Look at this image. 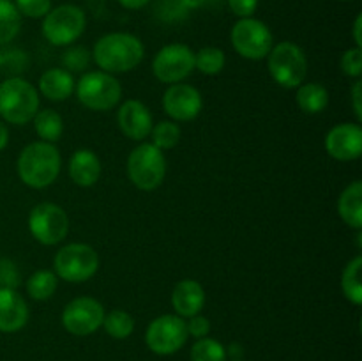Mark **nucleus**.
I'll use <instances>...</instances> for the list:
<instances>
[{
    "label": "nucleus",
    "mask_w": 362,
    "mask_h": 361,
    "mask_svg": "<svg viewBox=\"0 0 362 361\" xmlns=\"http://www.w3.org/2000/svg\"><path fill=\"white\" fill-rule=\"evenodd\" d=\"M94 60L105 73H127L144 60V42L129 32H112L98 39Z\"/></svg>",
    "instance_id": "obj_1"
},
{
    "label": "nucleus",
    "mask_w": 362,
    "mask_h": 361,
    "mask_svg": "<svg viewBox=\"0 0 362 361\" xmlns=\"http://www.w3.org/2000/svg\"><path fill=\"white\" fill-rule=\"evenodd\" d=\"M60 159L59 149L49 142H34L28 144L18 156V176L21 183L27 184L34 190L48 188L57 180L60 173Z\"/></svg>",
    "instance_id": "obj_2"
},
{
    "label": "nucleus",
    "mask_w": 362,
    "mask_h": 361,
    "mask_svg": "<svg viewBox=\"0 0 362 361\" xmlns=\"http://www.w3.org/2000/svg\"><path fill=\"white\" fill-rule=\"evenodd\" d=\"M39 110V92L30 81L20 76L7 78L0 84V117L6 122L23 126Z\"/></svg>",
    "instance_id": "obj_3"
},
{
    "label": "nucleus",
    "mask_w": 362,
    "mask_h": 361,
    "mask_svg": "<svg viewBox=\"0 0 362 361\" xmlns=\"http://www.w3.org/2000/svg\"><path fill=\"white\" fill-rule=\"evenodd\" d=\"M267 67L272 80L285 88H297L304 84L308 74L306 53L299 45L283 41L272 46L269 52Z\"/></svg>",
    "instance_id": "obj_4"
},
{
    "label": "nucleus",
    "mask_w": 362,
    "mask_h": 361,
    "mask_svg": "<svg viewBox=\"0 0 362 361\" xmlns=\"http://www.w3.org/2000/svg\"><path fill=\"white\" fill-rule=\"evenodd\" d=\"M76 98L85 108L94 112H106L119 105L122 98V85L113 74L105 71L85 73L74 85Z\"/></svg>",
    "instance_id": "obj_5"
},
{
    "label": "nucleus",
    "mask_w": 362,
    "mask_h": 361,
    "mask_svg": "<svg viewBox=\"0 0 362 361\" xmlns=\"http://www.w3.org/2000/svg\"><path fill=\"white\" fill-rule=\"evenodd\" d=\"M87 27V16L83 9L74 4H62L49 9L42 18V35L53 46H71L80 39Z\"/></svg>",
    "instance_id": "obj_6"
},
{
    "label": "nucleus",
    "mask_w": 362,
    "mask_h": 361,
    "mask_svg": "<svg viewBox=\"0 0 362 361\" xmlns=\"http://www.w3.org/2000/svg\"><path fill=\"white\" fill-rule=\"evenodd\" d=\"M127 176L141 191H152L165 180L166 158L152 144H140L127 158Z\"/></svg>",
    "instance_id": "obj_7"
},
{
    "label": "nucleus",
    "mask_w": 362,
    "mask_h": 361,
    "mask_svg": "<svg viewBox=\"0 0 362 361\" xmlns=\"http://www.w3.org/2000/svg\"><path fill=\"white\" fill-rule=\"evenodd\" d=\"M53 268L57 278L69 283H83L98 273V251L85 243L66 244L57 251Z\"/></svg>",
    "instance_id": "obj_8"
},
{
    "label": "nucleus",
    "mask_w": 362,
    "mask_h": 361,
    "mask_svg": "<svg viewBox=\"0 0 362 361\" xmlns=\"http://www.w3.org/2000/svg\"><path fill=\"white\" fill-rule=\"evenodd\" d=\"M233 50L250 60H262L274 46L272 32L264 21L257 18H240L230 32Z\"/></svg>",
    "instance_id": "obj_9"
},
{
    "label": "nucleus",
    "mask_w": 362,
    "mask_h": 361,
    "mask_svg": "<svg viewBox=\"0 0 362 361\" xmlns=\"http://www.w3.org/2000/svg\"><path fill=\"white\" fill-rule=\"evenodd\" d=\"M28 229L37 243L53 246L66 239L69 232V218L60 205L42 202L28 214Z\"/></svg>",
    "instance_id": "obj_10"
},
{
    "label": "nucleus",
    "mask_w": 362,
    "mask_h": 361,
    "mask_svg": "<svg viewBox=\"0 0 362 361\" xmlns=\"http://www.w3.org/2000/svg\"><path fill=\"white\" fill-rule=\"evenodd\" d=\"M186 321L179 315L165 314L147 326L145 331V343L148 349L159 356H170L182 349L187 342Z\"/></svg>",
    "instance_id": "obj_11"
},
{
    "label": "nucleus",
    "mask_w": 362,
    "mask_h": 361,
    "mask_svg": "<svg viewBox=\"0 0 362 361\" xmlns=\"http://www.w3.org/2000/svg\"><path fill=\"white\" fill-rule=\"evenodd\" d=\"M193 69L194 53L189 46L182 45V42H172V45L163 46L152 60L154 76L163 84H180L193 73Z\"/></svg>",
    "instance_id": "obj_12"
},
{
    "label": "nucleus",
    "mask_w": 362,
    "mask_h": 361,
    "mask_svg": "<svg viewBox=\"0 0 362 361\" xmlns=\"http://www.w3.org/2000/svg\"><path fill=\"white\" fill-rule=\"evenodd\" d=\"M105 306L98 299L81 296L67 303L62 311V326L74 336H87L98 331L105 321Z\"/></svg>",
    "instance_id": "obj_13"
},
{
    "label": "nucleus",
    "mask_w": 362,
    "mask_h": 361,
    "mask_svg": "<svg viewBox=\"0 0 362 361\" xmlns=\"http://www.w3.org/2000/svg\"><path fill=\"white\" fill-rule=\"evenodd\" d=\"M163 108L173 120L187 122L200 115L204 108V99L193 85L173 84L166 88L163 96Z\"/></svg>",
    "instance_id": "obj_14"
},
{
    "label": "nucleus",
    "mask_w": 362,
    "mask_h": 361,
    "mask_svg": "<svg viewBox=\"0 0 362 361\" xmlns=\"http://www.w3.org/2000/svg\"><path fill=\"white\" fill-rule=\"evenodd\" d=\"M325 151L338 161H354L362 154V130L359 124L343 122L325 137Z\"/></svg>",
    "instance_id": "obj_15"
},
{
    "label": "nucleus",
    "mask_w": 362,
    "mask_h": 361,
    "mask_svg": "<svg viewBox=\"0 0 362 361\" xmlns=\"http://www.w3.org/2000/svg\"><path fill=\"white\" fill-rule=\"evenodd\" d=\"M117 122L120 131L131 140L141 142L151 134L154 120L147 106L138 99H127L117 112Z\"/></svg>",
    "instance_id": "obj_16"
},
{
    "label": "nucleus",
    "mask_w": 362,
    "mask_h": 361,
    "mask_svg": "<svg viewBox=\"0 0 362 361\" xmlns=\"http://www.w3.org/2000/svg\"><path fill=\"white\" fill-rule=\"evenodd\" d=\"M27 301L16 292V289H0V331L16 333L27 324Z\"/></svg>",
    "instance_id": "obj_17"
},
{
    "label": "nucleus",
    "mask_w": 362,
    "mask_h": 361,
    "mask_svg": "<svg viewBox=\"0 0 362 361\" xmlns=\"http://www.w3.org/2000/svg\"><path fill=\"white\" fill-rule=\"evenodd\" d=\"M172 306L179 317H193L205 306V290L197 280H180L172 292Z\"/></svg>",
    "instance_id": "obj_18"
},
{
    "label": "nucleus",
    "mask_w": 362,
    "mask_h": 361,
    "mask_svg": "<svg viewBox=\"0 0 362 361\" xmlns=\"http://www.w3.org/2000/svg\"><path fill=\"white\" fill-rule=\"evenodd\" d=\"M101 176V161L90 149H80L69 159V177L81 188L94 186Z\"/></svg>",
    "instance_id": "obj_19"
},
{
    "label": "nucleus",
    "mask_w": 362,
    "mask_h": 361,
    "mask_svg": "<svg viewBox=\"0 0 362 361\" xmlns=\"http://www.w3.org/2000/svg\"><path fill=\"white\" fill-rule=\"evenodd\" d=\"M74 85L76 81H74L73 74L62 67L45 71L42 76L39 78V92L49 101H64L73 96Z\"/></svg>",
    "instance_id": "obj_20"
},
{
    "label": "nucleus",
    "mask_w": 362,
    "mask_h": 361,
    "mask_svg": "<svg viewBox=\"0 0 362 361\" xmlns=\"http://www.w3.org/2000/svg\"><path fill=\"white\" fill-rule=\"evenodd\" d=\"M338 212L343 222L352 229H362V183L354 180L343 190L338 200Z\"/></svg>",
    "instance_id": "obj_21"
},
{
    "label": "nucleus",
    "mask_w": 362,
    "mask_h": 361,
    "mask_svg": "<svg viewBox=\"0 0 362 361\" xmlns=\"http://www.w3.org/2000/svg\"><path fill=\"white\" fill-rule=\"evenodd\" d=\"M297 106L304 113H322L329 106V92L320 84H303L297 87Z\"/></svg>",
    "instance_id": "obj_22"
},
{
    "label": "nucleus",
    "mask_w": 362,
    "mask_h": 361,
    "mask_svg": "<svg viewBox=\"0 0 362 361\" xmlns=\"http://www.w3.org/2000/svg\"><path fill=\"white\" fill-rule=\"evenodd\" d=\"M34 127L35 133L41 137L42 142H49V144H55L64 133V120L62 115L55 110H41V112L35 113L34 119Z\"/></svg>",
    "instance_id": "obj_23"
},
{
    "label": "nucleus",
    "mask_w": 362,
    "mask_h": 361,
    "mask_svg": "<svg viewBox=\"0 0 362 361\" xmlns=\"http://www.w3.org/2000/svg\"><path fill=\"white\" fill-rule=\"evenodd\" d=\"M57 285H59V278L53 271L48 269H39V271L32 273L27 280V292L32 299L35 301H46L55 294Z\"/></svg>",
    "instance_id": "obj_24"
},
{
    "label": "nucleus",
    "mask_w": 362,
    "mask_h": 361,
    "mask_svg": "<svg viewBox=\"0 0 362 361\" xmlns=\"http://www.w3.org/2000/svg\"><path fill=\"white\" fill-rule=\"evenodd\" d=\"M361 269H362V257L357 255L356 258L346 264L341 275V289L346 299L354 304L362 303V283H361Z\"/></svg>",
    "instance_id": "obj_25"
},
{
    "label": "nucleus",
    "mask_w": 362,
    "mask_h": 361,
    "mask_svg": "<svg viewBox=\"0 0 362 361\" xmlns=\"http://www.w3.org/2000/svg\"><path fill=\"white\" fill-rule=\"evenodd\" d=\"M21 28V14L13 0H0V46L13 41Z\"/></svg>",
    "instance_id": "obj_26"
},
{
    "label": "nucleus",
    "mask_w": 362,
    "mask_h": 361,
    "mask_svg": "<svg viewBox=\"0 0 362 361\" xmlns=\"http://www.w3.org/2000/svg\"><path fill=\"white\" fill-rule=\"evenodd\" d=\"M103 328L106 329V333L112 338L124 340L127 336H131V333L134 331V319L126 310H119L117 308V310H112L110 314L105 315Z\"/></svg>",
    "instance_id": "obj_27"
},
{
    "label": "nucleus",
    "mask_w": 362,
    "mask_h": 361,
    "mask_svg": "<svg viewBox=\"0 0 362 361\" xmlns=\"http://www.w3.org/2000/svg\"><path fill=\"white\" fill-rule=\"evenodd\" d=\"M225 62V52L216 48V46H205L200 52L194 53V69H198L204 74H209V76L221 73Z\"/></svg>",
    "instance_id": "obj_28"
},
{
    "label": "nucleus",
    "mask_w": 362,
    "mask_h": 361,
    "mask_svg": "<svg viewBox=\"0 0 362 361\" xmlns=\"http://www.w3.org/2000/svg\"><path fill=\"white\" fill-rule=\"evenodd\" d=\"M225 345L214 338H198L191 347V361H226Z\"/></svg>",
    "instance_id": "obj_29"
},
{
    "label": "nucleus",
    "mask_w": 362,
    "mask_h": 361,
    "mask_svg": "<svg viewBox=\"0 0 362 361\" xmlns=\"http://www.w3.org/2000/svg\"><path fill=\"white\" fill-rule=\"evenodd\" d=\"M151 137L152 145H156L159 151L173 149L180 140V127L173 120H161V122L152 126Z\"/></svg>",
    "instance_id": "obj_30"
},
{
    "label": "nucleus",
    "mask_w": 362,
    "mask_h": 361,
    "mask_svg": "<svg viewBox=\"0 0 362 361\" xmlns=\"http://www.w3.org/2000/svg\"><path fill=\"white\" fill-rule=\"evenodd\" d=\"M90 52L85 46H71L62 53V64L69 73H80L85 71L90 64Z\"/></svg>",
    "instance_id": "obj_31"
},
{
    "label": "nucleus",
    "mask_w": 362,
    "mask_h": 361,
    "mask_svg": "<svg viewBox=\"0 0 362 361\" xmlns=\"http://www.w3.org/2000/svg\"><path fill=\"white\" fill-rule=\"evenodd\" d=\"M18 13L27 18H45L52 9V0H14Z\"/></svg>",
    "instance_id": "obj_32"
},
{
    "label": "nucleus",
    "mask_w": 362,
    "mask_h": 361,
    "mask_svg": "<svg viewBox=\"0 0 362 361\" xmlns=\"http://www.w3.org/2000/svg\"><path fill=\"white\" fill-rule=\"evenodd\" d=\"M341 71L346 74V76L359 78L362 74V50L361 48H350L346 50L341 55Z\"/></svg>",
    "instance_id": "obj_33"
},
{
    "label": "nucleus",
    "mask_w": 362,
    "mask_h": 361,
    "mask_svg": "<svg viewBox=\"0 0 362 361\" xmlns=\"http://www.w3.org/2000/svg\"><path fill=\"white\" fill-rule=\"evenodd\" d=\"M20 285V271L9 258H0V289H16Z\"/></svg>",
    "instance_id": "obj_34"
},
{
    "label": "nucleus",
    "mask_w": 362,
    "mask_h": 361,
    "mask_svg": "<svg viewBox=\"0 0 362 361\" xmlns=\"http://www.w3.org/2000/svg\"><path fill=\"white\" fill-rule=\"evenodd\" d=\"M186 328H187V335L194 336V338H205L211 331V322H209L207 317H202L200 314L193 315L189 317V321L186 322Z\"/></svg>",
    "instance_id": "obj_35"
},
{
    "label": "nucleus",
    "mask_w": 362,
    "mask_h": 361,
    "mask_svg": "<svg viewBox=\"0 0 362 361\" xmlns=\"http://www.w3.org/2000/svg\"><path fill=\"white\" fill-rule=\"evenodd\" d=\"M228 7L235 16L253 18L258 9V0H228Z\"/></svg>",
    "instance_id": "obj_36"
},
{
    "label": "nucleus",
    "mask_w": 362,
    "mask_h": 361,
    "mask_svg": "<svg viewBox=\"0 0 362 361\" xmlns=\"http://www.w3.org/2000/svg\"><path fill=\"white\" fill-rule=\"evenodd\" d=\"M2 66H9L11 71L27 69V55L20 52V50L2 52Z\"/></svg>",
    "instance_id": "obj_37"
},
{
    "label": "nucleus",
    "mask_w": 362,
    "mask_h": 361,
    "mask_svg": "<svg viewBox=\"0 0 362 361\" xmlns=\"http://www.w3.org/2000/svg\"><path fill=\"white\" fill-rule=\"evenodd\" d=\"M362 81H356L352 87V105H354V112H356L357 119L362 120Z\"/></svg>",
    "instance_id": "obj_38"
},
{
    "label": "nucleus",
    "mask_w": 362,
    "mask_h": 361,
    "mask_svg": "<svg viewBox=\"0 0 362 361\" xmlns=\"http://www.w3.org/2000/svg\"><path fill=\"white\" fill-rule=\"evenodd\" d=\"M124 9H129V11H136L145 7L147 4H151V0H117Z\"/></svg>",
    "instance_id": "obj_39"
},
{
    "label": "nucleus",
    "mask_w": 362,
    "mask_h": 361,
    "mask_svg": "<svg viewBox=\"0 0 362 361\" xmlns=\"http://www.w3.org/2000/svg\"><path fill=\"white\" fill-rule=\"evenodd\" d=\"M361 28H362V14H357L356 21H354V41H356L357 48H362V34H361Z\"/></svg>",
    "instance_id": "obj_40"
},
{
    "label": "nucleus",
    "mask_w": 362,
    "mask_h": 361,
    "mask_svg": "<svg viewBox=\"0 0 362 361\" xmlns=\"http://www.w3.org/2000/svg\"><path fill=\"white\" fill-rule=\"evenodd\" d=\"M7 144H9V130L4 124V120H0V151H4Z\"/></svg>",
    "instance_id": "obj_41"
},
{
    "label": "nucleus",
    "mask_w": 362,
    "mask_h": 361,
    "mask_svg": "<svg viewBox=\"0 0 362 361\" xmlns=\"http://www.w3.org/2000/svg\"><path fill=\"white\" fill-rule=\"evenodd\" d=\"M0 67H2V52H0Z\"/></svg>",
    "instance_id": "obj_42"
},
{
    "label": "nucleus",
    "mask_w": 362,
    "mask_h": 361,
    "mask_svg": "<svg viewBox=\"0 0 362 361\" xmlns=\"http://www.w3.org/2000/svg\"><path fill=\"white\" fill-rule=\"evenodd\" d=\"M235 361H240V360H235Z\"/></svg>",
    "instance_id": "obj_43"
}]
</instances>
